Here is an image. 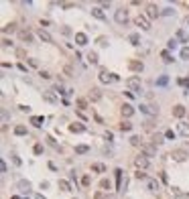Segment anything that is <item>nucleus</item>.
Instances as JSON below:
<instances>
[{"instance_id": "1", "label": "nucleus", "mask_w": 189, "mask_h": 199, "mask_svg": "<svg viewBox=\"0 0 189 199\" xmlns=\"http://www.w3.org/2000/svg\"><path fill=\"white\" fill-rule=\"evenodd\" d=\"M114 20H116L118 24H124L126 20H128V10L126 8H118L116 12H114Z\"/></svg>"}, {"instance_id": "2", "label": "nucleus", "mask_w": 189, "mask_h": 199, "mask_svg": "<svg viewBox=\"0 0 189 199\" xmlns=\"http://www.w3.org/2000/svg\"><path fill=\"white\" fill-rule=\"evenodd\" d=\"M126 85L130 88V92H141V77H136V75H132V77H128V81H126Z\"/></svg>"}, {"instance_id": "3", "label": "nucleus", "mask_w": 189, "mask_h": 199, "mask_svg": "<svg viewBox=\"0 0 189 199\" xmlns=\"http://www.w3.org/2000/svg\"><path fill=\"white\" fill-rule=\"evenodd\" d=\"M134 165L138 167V171H141V169H146V167H149V159H146L145 155H138L134 159Z\"/></svg>"}, {"instance_id": "4", "label": "nucleus", "mask_w": 189, "mask_h": 199, "mask_svg": "<svg viewBox=\"0 0 189 199\" xmlns=\"http://www.w3.org/2000/svg\"><path fill=\"white\" fill-rule=\"evenodd\" d=\"M134 23H136V27H141L142 31H149V29H150V23L145 19V16H141V15L136 16V20H134Z\"/></svg>"}, {"instance_id": "5", "label": "nucleus", "mask_w": 189, "mask_h": 199, "mask_svg": "<svg viewBox=\"0 0 189 199\" xmlns=\"http://www.w3.org/2000/svg\"><path fill=\"white\" fill-rule=\"evenodd\" d=\"M171 159H173V160H177V163H181V160H185V159H187V155H185V151L177 148V151H173V152H171Z\"/></svg>"}, {"instance_id": "6", "label": "nucleus", "mask_w": 189, "mask_h": 199, "mask_svg": "<svg viewBox=\"0 0 189 199\" xmlns=\"http://www.w3.org/2000/svg\"><path fill=\"white\" fill-rule=\"evenodd\" d=\"M120 114H122V116H124V118H130L132 114H134V108H132L130 104H124V106L120 108Z\"/></svg>"}, {"instance_id": "7", "label": "nucleus", "mask_w": 189, "mask_h": 199, "mask_svg": "<svg viewBox=\"0 0 189 199\" xmlns=\"http://www.w3.org/2000/svg\"><path fill=\"white\" fill-rule=\"evenodd\" d=\"M146 16H149V19H157V16H159V8H157L155 4H149L146 6Z\"/></svg>"}, {"instance_id": "8", "label": "nucleus", "mask_w": 189, "mask_h": 199, "mask_svg": "<svg viewBox=\"0 0 189 199\" xmlns=\"http://www.w3.org/2000/svg\"><path fill=\"white\" fill-rule=\"evenodd\" d=\"M185 114H187V110H185V106H181V104L173 108V116H175V118H183Z\"/></svg>"}, {"instance_id": "9", "label": "nucleus", "mask_w": 189, "mask_h": 199, "mask_svg": "<svg viewBox=\"0 0 189 199\" xmlns=\"http://www.w3.org/2000/svg\"><path fill=\"white\" fill-rule=\"evenodd\" d=\"M128 67H130L132 71H138V73H141L142 69H145V65H142V61H128Z\"/></svg>"}, {"instance_id": "10", "label": "nucleus", "mask_w": 189, "mask_h": 199, "mask_svg": "<svg viewBox=\"0 0 189 199\" xmlns=\"http://www.w3.org/2000/svg\"><path fill=\"white\" fill-rule=\"evenodd\" d=\"M100 81L102 83L112 81V73H108V69H100Z\"/></svg>"}, {"instance_id": "11", "label": "nucleus", "mask_w": 189, "mask_h": 199, "mask_svg": "<svg viewBox=\"0 0 189 199\" xmlns=\"http://www.w3.org/2000/svg\"><path fill=\"white\" fill-rule=\"evenodd\" d=\"M43 100H45V102H49V104H55V102H57V96H55L53 92H43Z\"/></svg>"}, {"instance_id": "12", "label": "nucleus", "mask_w": 189, "mask_h": 199, "mask_svg": "<svg viewBox=\"0 0 189 199\" xmlns=\"http://www.w3.org/2000/svg\"><path fill=\"white\" fill-rule=\"evenodd\" d=\"M141 110L145 114H149V116H157L159 114V108H153V106H141Z\"/></svg>"}, {"instance_id": "13", "label": "nucleus", "mask_w": 189, "mask_h": 199, "mask_svg": "<svg viewBox=\"0 0 189 199\" xmlns=\"http://www.w3.org/2000/svg\"><path fill=\"white\" fill-rule=\"evenodd\" d=\"M177 130H179V134H181V136H189V124L181 122V124H177Z\"/></svg>"}, {"instance_id": "14", "label": "nucleus", "mask_w": 189, "mask_h": 199, "mask_svg": "<svg viewBox=\"0 0 189 199\" xmlns=\"http://www.w3.org/2000/svg\"><path fill=\"white\" fill-rule=\"evenodd\" d=\"M37 35H39V39H41V41H45V43H53V39H51V35H49L47 31H43V29H41Z\"/></svg>"}, {"instance_id": "15", "label": "nucleus", "mask_w": 189, "mask_h": 199, "mask_svg": "<svg viewBox=\"0 0 189 199\" xmlns=\"http://www.w3.org/2000/svg\"><path fill=\"white\" fill-rule=\"evenodd\" d=\"M100 97H102V92H100V89H98V88H92V89H90V100H94V102H98Z\"/></svg>"}, {"instance_id": "16", "label": "nucleus", "mask_w": 189, "mask_h": 199, "mask_svg": "<svg viewBox=\"0 0 189 199\" xmlns=\"http://www.w3.org/2000/svg\"><path fill=\"white\" fill-rule=\"evenodd\" d=\"M69 130H71V132H75V134H79V132H83V130H86V126H83V124H79V122H73L71 126H69Z\"/></svg>"}, {"instance_id": "17", "label": "nucleus", "mask_w": 189, "mask_h": 199, "mask_svg": "<svg viewBox=\"0 0 189 199\" xmlns=\"http://www.w3.org/2000/svg\"><path fill=\"white\" fill-rule=\"evenodd\" d=\"M118 130H120V132H130L132 130V124H130V122H124V120H122L120 124H118Z\"/></svg>"}, {"instance_id": "18", "label": "nucleus", "mask_w": 189, "mask_h": 199, "mask_svg": "<svg viewBox=\"0 0 189 199\" xmlns=\"http://www.w3.org/2000/svg\"><path fill=\"white\" fill-rule=\"evenodd\" d=\"M19 35H20V39H23L24 43H33V35H31L29 31H20Z\"/></svg>"}, {"instance_id": "19", "label": "nucleus", "mask_w": 189, "mask_h": 199, "mask_svg": "<svg viewBox=\"0 0 189 199\" xmlns=\"http://www.w3.org/2000/svg\"><path fill=\"white\" fill-rule=\"evenodd\" d=\"M145 151V156H155L157 155V146H142Z\"/></svg>"}, {"instance_id": "20", "label": "nucleus", "mask_w": 189, "mask_h": 199, "mask_svg": "<svg viewBox=\"0 0 189 199\" xmlns=\"http://www.w3.org/2000/svg\"><path fill=\"white\" fill-rule=\"evenodd\" d=\"M177 39H179V41H183V43H189V35L185 33L183 29H179V31H177Z\"/></svg>"}, {"instance_id": "21", "label": "nucleus", "mask_w": 189, "mask_h": 199, "mask_svg": "<svg viewBox=\"0 0 189 199\" xmlns=\"http://www.w3.org/2000/svg\"><path fill=\"white\" fill-rule=\"evenodd\" d=\"M92 16H96V19H100V20L106 19V15L102 12V8H92Z\"/></svg>"}, {"instance_id": "22", "label": "nucleus", "mask_w": 189, "mask_h": 199, "mask_svg": "<svg viewBox=\"0 0 189 199\" xmlns=\"http://www.w3.org/2000/svg\"><path fill=\"white\" fill-rule=\"evenodd\" d=\"M75 41H78V45H86L87 43V37L83 33H75Z\"/></svg>"}, {"instance_id": "23", "label": "nucleus", "mask_w": 189, "mask_h": 199, "mask_svg": "<svg viewBox=\"0 0 189 199\" xmlns=\"http://www.w3.org/2000/svg\"><path fill=\"white\" fill-rule=\"evenodd\" d=\"M31 124H33V126H43V116H33L31 118Z\"/></svg>"}, {"instance_id": "24", "label": "nucleus", "mask_w": 189, "mask_h": 199, "mask_svg": "<svg viewBox=\"0 0 189 199\" xmlns=\"http://www.w3.org/2000/svg\"><path fill=\"white\" fill-rule=\"evenodd\" d=\"M15 134L16 136H24V134H27V126H23V124L15 126Z\"/></svg>"}, {"instance_id": "25", "label": "nucleus", "mask_w": 189, "mask_h": 199, "mask_svg": "<svg viewBox=\"0 0 189 199\" xmlns=\"http://www.w3.org/2000/svg\"><path fill=\"white\" fill-rule=\"evenodd\" d=\"M161 57H163V61H165V63H173V55H171L169 51H163V53H161Z\"/></svg>"}, {"instance_id": "26", "label": "nucleus", "mask_w": 189, "mask_h": 199, "mask_svg": "<svg viewBox=\"0 0 189 199\" xmlns=\"http://www.w3.org/2000/svg\"><path fill=\"white\" fill-rule=\"evenodd\" d=\"M87 151H90V146H87V144H79V146H75V152H78V155H86Z\"/></svg>"}, {"instance_id": "27", "label": "nucleus", "mask_w": 189, "mask_h": 199, "mask_svg": "<svg viewBox=\"0 0 189 199\" xmlns=\"http://www.w3.org/2000/svg\"><path fill=\"white\" fill-rule=\"evenodd\" d=\"M92 171H98V173H106V167L102 163H94L92 165Z\"/></svg>"}, {"instance_id": "28", "label": "nucleus", "mask_w": 189, "mask_h": 199, "mask_svg": "<svg viewBox=\"0 0 189 199\" xmlns=\"http://www.w3.org/2000/svg\"><path fill=\"white\" fill-rule=\"evenodd\" d=\"M59 189H61V191H71V185H69V181H59Z\"/></svg>"}, {"instance_id": "29", "label": "nucleus", "mask_w": 189, "mask_h": 199, "mask_svg": "<svg viewBox=\"0 0 189 199\" xmlns=\"http://www.w3.org/2000/svg\"><path fill=\"white\" fill-rule=\"evenodd\" d=\"M87 61H90L92 65H96L98 63V55L94 53V51H90V53H87Z\"/></svg>"}, {"instance_id": "30", "label": "nucleus", "mask_w": 189, "mask_h": 199, "mask_svg": "<svg viewBox=\"0 0 189 199\" xmlns=\"http://www.w3.org/2000/svg\"><path fill=\"white\" fill-rule=\"evenodd\" d=\"M19 189L20 191H29L31 189V183H29V181H19Z\"/></svg>"}, {"instance_id": "31", "label": "nucleus", "mask_w": 189, "mask_h": 199, "mask_svg": "<svg viewBox=\"0 0 189 199\" xmlns=\"http://www.w3.org/2000/svg\"><path fill=\"white\" fill-rule=\"evenodd\" d=\"M179 85H183V88H185V93H189V79L187 77H181L179 79Z\"/></svg>"}, {"instance_id": "32", "label": "nucleus", "mask_w": 189, "mask_h": 199, "mask_svg": "<svg viewBox=\"0 0 189 199\" xmlns=\"http://www.w3.org/2000/svg\"><path fill=\"white\" fill-rule=\"evenodd\" d=\"M167 83H169V77H167V75H161V77L157 79V85H161V88H163V85H167Z\"/></svg>"}, {"instance_id": "33", "label": "nucleus", "mask_w": 189, "mask_h": 199, "mask_svg": "<svg viewBox=\"0 0 189 199\" xmlns=\"http://www.w3.org/2000/svg\"><path fill=\"white\" fill-rule=\"evenodd\" d=\"M149 189H150V191H159V189H161V185L157 183V181L150 179V181H149Z\"/></svg>"}, {"instance_id": "34", "label": "nucleus", "mask_w": 189, "mask_h": 199, "mask_svg": "<svg viewBox=\"0 0 189 199\" xmlns=\"http://www.w3.org/2000/svg\"><path fill=\"white\" fill-rule=\"evenodd\" d=\"M128 41H130L132 45H138V41H141V37H138V35H136V33H132L130 37H128Z\"/></svg>"}, {"instance_id": "35", "label": "nucleus", "mask_w": 189, "mask_h": 199, "mask_svg": "<svg viewBox=\"0 0 189 199\" xmlns=\"http://www.w3.org/2000/svg\"><path fill=\"white\" fill-rule=\"evenodd\" d=\"M171 195H173L175 199H181V197H183V193H181V191L177 189V187H173V189H171Z\"/></svg>"}, {"instance_id": "36", "label": "nucleus", "mask_w": 189, "mask_h": 199, "mask_svg": "<svg viewBox=\"0 0 189 199\" xmlns=\"http://www.w3.org/2000/svg\"><path fill=\"white\" fill-rule=\"evenodd\" d=\"M181 59L189 61V47H183V49H181Z\"/></svg>"}, {"instance_id": "37", "label": "nucleus", "mask_w": 189, "mask_h": 199, "mask_svg": "<svg viewBox=\"0 0 189 199\" xmlns=\"http://www.w3.org/2000/svg\"><path fill=\"white\" fill-rule=\"evenodd\" d=\"M87 106V100H83V97H79V100H78V108H79V112H82L83 110V108H86Z\"/></svg>"}, {"instance_id": "38", "label": "nucleus", "mask_w": 189, "mask_h": 199, "mask_svg": "<svg viewBox=\"0 0 189 199\" xmlns=\"http://www.w3.org/2000/svg\"><path fill=\"white\" fill-rule=\"evenodd\" d=\"M15 29H16V24H12V23H10V24H6V27H2V31H4V33H12Z\"/></svg>"}, {"instance_id": "39", "label": "nucleus", "mask_w": 189, "mask_h": 199, "mask_svg": "<svg viewBox=\"0 0 189 199\" xmlns=\"http://www.w3.org/2000/svg\"><path fill=\"white\" fill-rule=\"evenodd\" d=\"M100 187H102V189H110L112 185H110V181H108V179H102V181H100Z\"/></svg>"}, {"instance_id": "40", "label": "nucleus", "mask_w": 189, "mask_h": 199, "mask_svg": "<svg viewBox=\"0 0 189 199\" xmlns=\"http://www.w3.org/2000/svg\"><path fill=\"white\" fill-rule=\"evenodd\" d=\"M175 136H177V134H175L173 130H167L165 132V138H167V140H175Z\"/></svg>"}, {"instance_id": "41", "label": "nucleus", "mask_w": 189, "mask_h": 199, "mask_svg": "<svg viewBox=\"0 0 189 199\" xmlns=\"http://www.w3.org/2000/svg\"><path fill=\"white\" fill-rule=\"evenodd\" d=\"M130 144L138 146V144H141V138H138V136H132V138H130Z\"/></svg>"}, {"instance_id": "42", "label": "nucleus", "mask_w": 189, "mask_h": 199, "mask_svg": "<svg viewBox=\"0 0 189 199\" xmlns=\"http://www.w3.org/2000/svg\"><path fill=\"white\" fill-rule=\"evenodd\" d=\"M33 151H35V155H41V152H43V146H41V144H35Z\"/></svg>"}, {"instance_id": "43", "label": "nucleus", "mask_w": 189, "mask_h": 199, "mask_svg": "<svg viewBox=\"0 0 189 199\" xmlns=\"http://www.w3.org/2000/svg\"><path fill=\"white\" fill-rule=\"evenodd\" d=\"M161 142H163V138H161V136H155V138H153V144H155V146H159Z\"/></svg>"}, {"instance_id": "44", "label": "nucleus", "mask_w": 189, "mask_h": 199, "mask_svg": "<svg viewBox=\"0 0 189 199\" xmlns=\"http://www.w3.org/2000/svg\"><path fill=\"white\" fill-rule=\"evenodd\" d=\"M134 177H136V179H145V173H142V171H136V173H134Z\"/></svg>"}, {"instance_id": "45", "label": "nucleus", "mask_w": 189, "mask_h": 199, "mask_svg": "<svg viewBox=\"0 0 189 199\" xmlns=\"http://www.w3.org/2000/svg\"><path fill=\"white\" fill-rule=\"evenodd\" d=\"M173 12H175L173 8H165V10H163V15H165V16H171V15H173Z\"/></svg>"}, {"instance_id": "46", "label": "nucleus", "mask_w": 189, "mask_h": 199, "mask_svg": "<svg viewBox=\"0 0 189 199\" xmlns=\"http://www.w3.org/2000/svg\"><path fill=\"white\" fill-rule=\"evenodd\" d=\"M19 110H20V112H31V108H29V106H24V104H20Z\"/></svg>"}, {"instance_id": "47", "label": "nucleus", "mask_w": 189, "mask_h": 199, "mask_svg": "<svg viewBox=\"0 0 189 199\" xmlns=\"http://www.w3.org/2000/svg\"><path fill=\"white\" fill-rule=\"evenodd\" d=\"M175 47H177V39H171L169 41V49H175Z\"/></svg>"}, {"instance_id": "48", "label": "nucleus", "mask_w": 189, "mask_h": 199, "mask_svg": "<svg viewBox=\"0 0 189 199\" xmlns=\"http://www.w3.org/2000/svg\"><path fill=\"white\" fill-rule=\"evenodd\" d=\"M98 43H100V45H102V47H106V37H100V39H98Z\"/></svg>"}, {"instance_id": "49", "label": "nucleus", "mask_w": 189, "mask_h": 199, "mask_svg": "<svg viewBox=\"0 0 189 199\" xmlns=\"http://www.w3.org/2000/svg\"><path fill=\"white\" fill-rule=\"evenodd\" d=\"M39 75H41V77H43V79H49V77H51V75H49V71H41Z\"/></svg>"}, {"instance_id": "50", "label": "nucleus", "mask_w": 189, "mask_h": 199, "mask_svg": "<svg viewBox=\"0 0 189 199\" xmlns=\"http://www.w3.org/2000/svg\"><path fill=\"white\" fill-rule=\"evenodd\" d=\"M82 185H83V187H87V185H90V177H83V179H82Z\"/></svg>"}, {"instance_id": "51", "label": "nucleus", "mask_w": 189, "mask_h": 199, "mask_svg": "<svg viewBox=\"0 0 189 199\" xmlns=\"http://www.w3.org/2000/svg\"><path fill=\"white\" fill-rule=\"evenodd\" d=\"M94 199H106V197H104V193H102V191H98V193L94 195Z\"/></svg>"}, {"instance_id": "52", "label": "nucleus", "mask_w": 189, "mask_h": 199, "mask_svg": "<svg viewBox=\"0 0 189 199\" xmlns=\"http://www.w3.org/2000/svg\"><path fill=\"white\" fill-rule=\"evenodd\" d=\"M0 171H2V173H6V163H4V160H0Z\"/></svg>"}, {"instance_id": "53", "label": "nucleus", "mask_w": 189, "mask_h": 199, "mask_svg": "<svg viewBox=\"0 0 189 199\" xmlns=\"http://www.w3.org/2000/svg\"><path fill=\"white\" fill-rule=\"evenodd\" d=\"M104 138H106V140H112V138H114V134H112V132H106V134H104Z\"/></svg>"}, {"instance_id": "54", "label": "nucleus", "mask_w": 189, "mask_h": 199, "mask_svg": "<svg viewBox=\"0 0 189 199\" xmlns=\"http://www.w3.org/2000/svg\"><path fill=\"white\" fill-rule=\"evenodd\" d=\"M2 45H4V47H12V41H8V39H4V41H2Z\"/></svg>"}, {"instance_id": "55", "label": "nucleus", "mask_w": 189, "mask_h": 199, "mask_svg": "<svg viewBox=\"0 0 189 199\" xmlns=\"http://www.w3.org/2000/svg\"><path fill=\"white\" fill-rule=\"evenodd\" d=\"M161 179H163V183H167V181H169V177H167V173H161Z\"/></svg>"}, {"instance_id": "56", "label": "nucleus", "mask_w": 189, "mask_h": 199, "mask_svg": "<svg viewBox=\"0 0 189 199\" xmlns=\"http://www.w3.org/2000/svg\"><path fill=\"white\" fill-rule=\"evenodd\" d=\"M12 163H15V165L19 167V165H20V159H19V156H12Z\"/></svg>"}, {"instance_id": "57", "label": "nucleus", "mask_w": 189, "mask_h": 199, "mask_svg": "<svg viewBox=\"0 0 189 199\" xmlns=\"http://www.w3.org/2000/svg\"><path fill=\"white\" fill-rule=\"evenodd\" d=\"M37 199H45V197H43V195H37Z\"/></svg>"}, {"instance_id": "58", "label": "nucleus", "mask_w": 189, "mask_h": 199, "mask_svg": "<svg viewBox=\"0 0 189 199\" xmlns=\"http://www.w3.org/2000/svg\"><path fill=\"white\" fill-rule=\"evenodd\" d=\"M187 24H189V16H187Z\"/></svg>"}]
</instances>
